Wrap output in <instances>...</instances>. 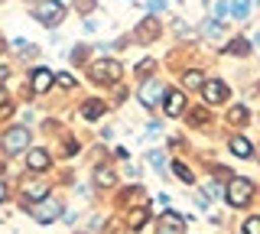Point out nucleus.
<instances>
[{
    "mask_svg": "<svg viewBox=\"0 0 260 234\" xmlns=\"http://www.w3.org/2000/svg\"><path fill=\"white\" fill-rule=\"evenodd\" d=\"M26 212L36 218L39 224H49V221H55V218L62 215V202L52 198V195H46V198H39V202H29Z\"/></svg>",
    "mask_w": 260,
    "mask_h": 234,
    "instance_id": "f257e3e1",
    "label": "nucleus"
},
{
    "mask_svg": "<svg viewBox=\"0 0 260 234\" xmlns=\"http://www.w3.org/2000/svg\"><path fill=\"white\" fill-rule=\"evenodd\" d=\"M32 17L43 23V26H59L62 17H65V7L59 4V0H39L36 10H32Z\"/></svg>",
    "mask_w": 260,
    "mask_h": 234,
    "instance_id": "f03ea898",
    "label": "nucleus"
},
{
    "mask_svg": "<svg viewBox=\"0 0 260 234\" xmlns=\"http://www.w3.org/2000/svg\"><path fill=\"white\" fill-rule=\"evenodd\" d=\"M250 198H254V182L250 179H231L228 182V202L234 208H244Z\"/></svg>",
    "mask_w": 260,
    "mask_h": 234,
    "instance_id": "7ed1b4c3",
    "label": "nucleus"
},
{
    "mask_svg": "<svg viewBox=\"0 0 260 234\" xmlns=\"http://www.w3.org/2000/svg\"><path fill=\"white\" fill-rule=\"evenodd\" d=\"M0 143H4V153H7V156L23 153V150H26V143H29V130H26V127H10Z\"/></svg>",
    "mask_w": 260,
    "mask_h": 234,
    "instance_id": "20e7f679",
    "label": "nucleus"
},
{
    "mask_svg": "<svg viewBox=\"0 0 260 234\" xmlns=\"http://www.w3.org/2000/svg\"><path fill=\"white\" fill-rule=\"evenodd\" d=\"M91 78H94V82H117V78H120V62H114V59L94 62V65H91Z\"/></svg>",
    "mask_w": 260,
    "mask_h": 234,
    "instance_id": "39448f33",
    "label": "nucleus"
},
{
    "mask_svg": "<svg viewBox=\"0 0 260 234\" xmlns=\"http://www.w3.org/2000/svg\"><path fill=\"white\" fill-rule=\"evenodd\" d=\"M156 36H159L156 17H143L140 23H137V29H134V39H137V43H153Z\"/></svg>",
    "mask_w": 260,
    "mask_h": 234,
    "instance_id": "423d86ee",
    "label": "nucleus"
},
{
    "mask_svg": "<svg viewBox=\"0 0 260 234\" xmlns=\"http://www.w3.org/2000/svg\"><path fill=\"white\" fill-rule=\"evenodd\" d=\"M162 94H166V88H162L159 82H146L140 88V101L146 104V108H156V104L162 101Z\"/></svg>",
    "mask_w": 260,
    "mask_h": 234,
    "instance_id": "0eeeda50",
    "label": "nucleus"
},
{
    "mask_svg": "<svg viewBox=\"0 0 260 234\" xmlns=\"http://www.w3.org/2000/svg\"><path fill=\"white\" fill-rule=\"evenodd\" d=\"M202 98H205L208 104H221L228 98V88L221 82H202Z\"/></svg>",
    "mask_w": 260,
    "mask_h": 234,
    "instance_id": "6e6552de",
    "label": "nucleus"
},
{
    "mask_svg": "<svg viewBox=\"0 0 260 234\" xmlns=\"http://www.w3.org/2000/svg\"><path fill=\"white\" fill-rule=\"evenodd\" d=\"M49 163H52V159H49L46 150H29V153H26V166L32 169V173H46Z\"/></svg>",
    "mask_w": 260,
    "mask_h": 234,
    "instance_id": "1a4fd4ad",
    "label": "nucleus"
},
{
    "mask_svg": "<svg viewBox=\"0 0 260 234\" xmlns=\"http://www.w3.org/2000/svg\"><path fill=\"white\" fill-rule=\"evenodd\" d=\"M185 111V91H166V114L179 117Z\"/></svg>",
    "mask_w": 260,
    "mask_h": 234,
    "instance_id": "9d476101",
    "label": "nucleus"
},
{
    "mask_svg": "<svg viewBox=\"0 0 260 234\" xmlns=\"http://www.w3.org/2000/svg\"><path fill=\"white\" fill-rule=\"evenodd\" d=\"M49 85H52V72H49V69H36V72H32V91H49Z\"/></svg>",
    "mask_w": 260,
    "mask_h": 234,
    "instance_id": "9b49d317",
    "label": "nucleus"
},
{
    "mask_svg": "<svg viewBox=\"0 0 260 234\" xmlns=\"http://www.w3.org/2000/svg\"><path fill=\"white\" fill-rule=\"evenodd\" d=\"M78 114L85 117V120H98V117L104 114V104H101V101H85V104H81V111H78Z\"/></svg>",
    "mask_w": 260,
    "mask_h": 234,
    "instance_id": "f8f14e48",
    "label": "nucleus"
},
{
    "mask_svg": "<svg viewBox=\"0 0 260 234\" xmlns=\"http://www.w3.org/2000/svg\"><path fill=\"white\" fill-rule=\"evenodd\" d=\"M231 153H234V156H241V159H250V156H254L250 140H244V137H234V140H231Z\"/></svg>",
    "mask_w": 260,
    "mask_h": 234,
    "instance_id": "ddd939ff",
    "label": "nucleus"
},
{
    "mask_svg": "<svg viewBox=\"0 0 260 234\" xmlns=\"http://www.w3.org/2000/svg\"><path fill=\"white\" fill-rule=\"evenodd\" d=\"M23 195H29V202L46 198V182H23Z\"/></svg>",
    "mask_w": 260,
    "mask_h": 234,
    "instance_id": "4468645a",
    "label": "nucleus"
},
{
    "mask_svg": "<svg viewBox=\"0 0 260 234\" xmlns=\"http://www.w3.org/2000/svg\"><path fill=\"white\" fill-rule=\"evenodd\" d=\"M146 218H150V212L146 208H134V212L127 215V228H134V231H140L143 224H146Z\"/></svg>",
    "mask_w": 260,
    "mask_h": 234,
    "instance_id": "2eb2a0df",
    "label": "nucleus"
},
{
    "mask_svg": "<svg viewBox=\"0 0 260 234\" xmlns=\"http://www.w3.org/2000/svg\"><path fill=\"white\" fill-rule=\"evenodd\" d=\"M228 120H231V124L234 127H244V124H247V108H241V104H238V108H231V111H228Z\"/></svg>",
    "mask_w": 260,
    "mask_h": 234,
    "instance_id": "dca6fc26",
    "label": "nucleus"
},
{
    "mask_svg": "<svg viewBox=\"0 0 260 234\" xmlns=\"http://www.w3.org/2000/svg\"><path fill=\"white\" fill-rule=\"evenodd\" d=\"M228 10H234L238 20H247L250 17V0H234V4H228Z\"/></svg>",
    "mask_w": 260,
    "mask_h": 234,
    "instance_id": "f3484780",
    "label": "nucleus"
},
{
    "mask_svg": "<svg viewBox=\"0 0 260 234\" xmlns=\"http://www.w3.org/2000/svg\"><path fill=\"white\" fill-rule=\"evenodd\" d=\"M202 82H205V75H202V72H185L182 75V88H202Z\"/></svg>",
    "mask_w": 260,
    "mask_h": 234,
    "instance_id": "a211bd4d",
    "label": "nucleus"
},
{
    "mask_svg": "<svg viewBox=\"0 0 260 234\" xmlns=\"http://www.w3.org/2000/svg\"><path fill=\"white\" fill-rule=\"evenodd\" d=\"M228 52H231V55H247V52H250V43L238 36L234 43H228Z\"/></svg>",
    "mask_w": 260,
    "mask_h": 234,
    "instance_id": "6ab92c4d",
    "label": "nucleus"
},
{
    "mask_svg": "<svg viewBox=\"0 0 260 234\" xmlns=\"http://www.w3.org/2000/svg\"><path fill=\"white\" fill-rule=\"evenodd\" d=\"M173 169H176V179H179V182H185V185H192V182H195V176L189 173V166H182V163H173Z\"/></svg>",
    "mask_w": 260,
    "mask_h": 234,
    "instance_id": "aec40b11",
    "label": "nucleus"
},
{
    "mask_svg": "<svg viewBox=\"0 0 260 234\" xmlns=\"http://www.w3.org/2000/svg\"><path fill=\"white\" fill-rule=\"evenodd\" d=\"M159 224H173V228H179V224H185V218H179L176 212H162V218H159Z\"/></svg>",
    "mask_w": 260,
    "mask_h": 234,
    "instance_id": "412c9836",
    "label": "nucleus"
},
{
    "mask_svg": "<svg viewBox=\"0 0 260 234\" xmlns=\"http://www.w3.org/2000/svg\"><path fill=\"white\" fill-rule=\"evenodd\" d=\"M94 185H114V173H108V169H98V173H94Z\"/></svg>",
    "mask_w": 260,
    "mask_h": 234,
    "instance_id": "4be33fe9",
    "label": "nucleus"
},
{
    "mask_svg": "<svg viewBox=\"0 0 260 234\" xmlns=\"http://www.w3.org/2000/svg\"><path fill=\"white\" fill-rule=\"evenodd\" d=\"M244 234H260V218H247L244 221Z\"/></svg>",
    "mask_w": 260,
    "mask_h": 234,
    "instance_id": "5701e85b",
    "label": "nucleus"
},
{
    "mask_svg": "<svg viewBox=\"0 0 260 234\" xmlns=\"http://www.w3.org/2000/svg\"><path fill=\"white\" fill-rule=\"evenodd\" d=\"M211 17H215V23L228 17V4H224V0H218V4H215V13H211Z\"/></svg>",
    "mask_w": 260,
    "mask_h": 234,
    "instance_id": "b1692460",
    "label": "nucleus"
},
{
    "mask_svg": "<svg viewBox=\"0 0 260 234\" xmlns=\"http://www.w3.org/2000/svg\"><path fill=\"white\" fill-rule=\"evenodd\" d=\"M52 82L62 85V88H75V78H72V75H52Z\"/></svg>",
    "mask_w": 260,
    "mask_h": 234,
    "instance_id": "393cba45",
    "label": "nucleus"
},
{
    "mask_svg": "<svg viewBox=\"0 0 260 234\" xmlns=\"http://www.w3.org/2000/svg\"><path fill=\"white\" fill-rule=\"evenodd\" d=\"M185 224H179V228H173V224H156V234H182Z\"/></svg>",
    "mask_w": 260,
    "mask_h": 234,
    "instance_id": "a878e982",
    "label": "nucleus"
},
{
    "mask_svg": "<svg viewBox=\"0 0 260 234\" xmlns=\"http://www.w3.org/2000/svg\"><path fill=\"white\" fill-rule=\"evenodd\" d=\"M202 29H205V36H221V33H224V29H221V23H205Z\"/></svg>",
    "mask_w": 260,
    "mask_h": 234,
    "instance_id": "bb28decb",
    "label": "nucleus"
},
{
    "mask_svg": "<svg viewBox=\"0 0 260 234\" xmlns=\"http://www.w3.org/2000/svg\"><path fill=\"white\" fill-rule=\"evenodd\" d=\"M146 159H150L153 166H162V163H166V156H162L159 150H150V153H146Z\"/></svg>",
    "mask_w": 260,
    "mask_h": 234,
    "instance_id": "cd10ccee",
    "label": "nucleus"
},
{
    "mask_svg": "<svg viewBox=\"0 0 260 234\" xmlns=\"http://www.w3.org/2000/svg\"><path fill=\"white\" fill-rule=\"evenodd\" d=\"M153 65H156L153 59H143L140 65H137V75H150V72H153Z\"/></svg>",
    "mask_w": 260,
    "mask_h": 234,
    "instance_id": "c85d7f7f",
    "label": "nucleus"
},
{
    "mask_svg": "<svg viewBox=\"0 0 260 234\" xmlns=\"http://www.w3.org/2000/svg\"><path fill=\"white\" fill-rule=\"evenodd\" d=\"M159 10H166V4H162V0H150V17H156Z\"/></svg>",
    "mask_w": 260,
    "mask_h": 234,
    "instance_id": "c756f323",
    "label": "nucleus"
},
{
    "mask_svg": "<svg viewBox=\"0 0 260 234\" xmlns=\"http://www.w3.org/2000/svg\"><path fill=\"white\" fill-rule=\"evenodd\" d=\"M10 111H13V104H10V101H4V104H0V117H7Z\"/></svg>",
    "mask_w": 260,
    "mask_h": 234,
    "instance_id": "7c9ffc66",
    "label": "nucleus"
},
{
    "mask_svg": "<svg viewBox=\"0 0 260 234\" xmlns=\"http://www.w3.org/2000/svg\"><path fill=\"white\" fill-rule=\"evenodd\" d=\"M4 195H7V185H4V182H0V198H4Z\"/></svg>",
    "mask_w": 260,
    "mask_h": 234,
    "instance_id": "2f4dec72",
    "label": "nucleus"
}]
</instances>
